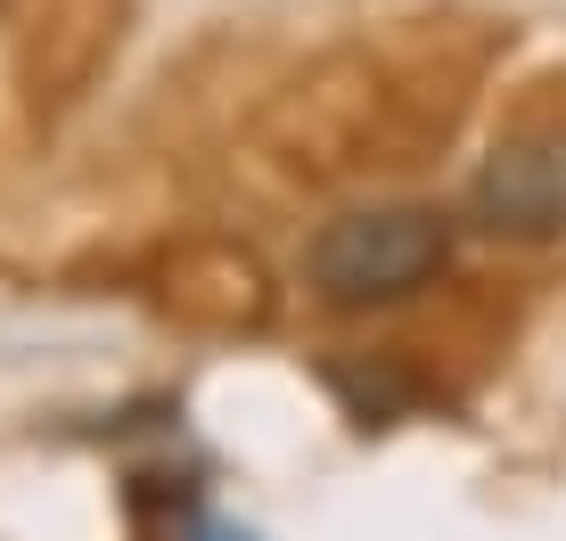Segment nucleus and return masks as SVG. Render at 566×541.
<instances>
[{
	"instance_id": "nucleus-1",
	"label": "nucleus",
	"mask_w": 566,
	"mask_h": 541,
	"mask_svg": "<svg viewBox=\"0 0 566 541\" xmlns=\"http://www.w3.org/2000/svg\"><path fill=\"white\" fill-rule=\"evenodd\" d=\"M452 263V222L436 205H354L321 222L304 246V279L337 312H378V304L419 296Z\"/></svg>"
},
{
	"instance_id": "nucleus-2",
	"label": "nucleus",
	"mask_w": 566,
	"mask_h": 541,
	"mask_svg": "<svg viewBox=\"0 0 566 541\" xmlns=\"http://www.w3.org/2000/svg\"><path fill=\"white\" fill-rule=\"evenodd\" d=\"M468 222L484 238H558L566 230V131L501 140L468 181Z\"/></svg>"
},
{
	"instance_id": "nucleus-3",
	"label": "nucleus",
	"mask_w": 566,
	"mask_h": 541,
	"mask_svg": "<svg viewBox=\"0 0 566 541\" xmlns=\"http://www.w3.org/2000/svg\"><path fill=\"white\" fill-rule=\"evenodd\" d=\"M181 541H255L247 526H230V517H198V526H189Z\"/></svg>"
}]
</instances>
